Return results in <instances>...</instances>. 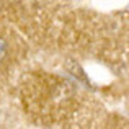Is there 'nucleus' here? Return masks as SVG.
<instances>
[{"mask_svg": "<svg viewBox=\"0 0 129 129\" xmlns=\"http://www.w3.org/2000/svg\"><path fill=\"white\" fill-rule=\"evenodd\" d=\"M5 51H7V44H5V41H3L2 38H0V59L5 56Z\"/></svg>", "mask_w": 129, "mask_h": 129, "instance_id": "nucleus-1", "label": "nucleus"}]
</instances>
